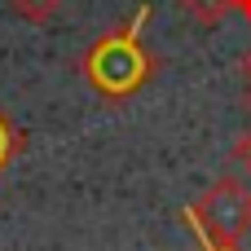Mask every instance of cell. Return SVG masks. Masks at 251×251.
<instances>
[{"label":"cell","instance_id":"obj_10","mask_svg":"<svg viewBox=\"0 0 251 251\" xmlns=\"http://www.w3.org/2000/svg\"><path fill=\"white\" fill-rule=\"evenodd\" d=\"M243 75H247V79H251V53H247V57H243Z\"/></svg>","mask_w":251,"mask_h":251},{"label":"cell","instance_id":"obj_7","mask_svg":"<svg viewBox=\"0 0 251 251\" xmlns=\"http://www.w3.org/2000/svg\"><path fill=\"white\" fill-rule=\"evenodd\" d=\"M194 234H199V229H194ZM199 247L203 251H238V247H225V243H212L207 234H199Z\"/></svg>","mask_w":251,"mask_h":251},{"label":"cell","instance_id":"obj_6","mask_svg":"<svg viewBox=\"0 0 251 251\" xmlns=\"http://www.w3.org/2000/svg\"><path fill=\"white\" fill-rule=\"evenodd\" d=\"M229 159H234V168H238L243 176H251V128L234 137V150H229Z\"/></svg>","mask_w":251,"mask_h":251},{"label":"cell","instance_id":"obj_9","mask_svg":"<svg viewBox=\"0 0 251 251\" xmlns=\"http://www.w3.org/2000/svg\"><path fill=\"white\" fill-rule=\"evenodd\" d=\"M243 106H247V115H251V79H247V93H243Z\"/></svg>","mask_w":251,"mask_h":251},{"label":"cell","instance_id":"obj_1","mask_svg":"<svg viewBox=\"0 0 251 251\" xmlns=\"http://www.w3.org/2000/svg\"><path fill=\"white\" fill-rule=\"evenodd\" d=\"M150 13H154L150 4H137V13H132L124 26L97 35V40L84 49L79 75H84V84H88L97 97H106V101H128L132 93H141V88L150 84L154 57H150V49H146V40H141Z\"/></svg>","mask_w":251,"mask_h":251},{"label":"cell","instance_id":"obj_2","mask_svg":"<svg viewBox=\"0 0 251 251\" xmlns=\"http://www.w3.org/2000/svg\"><path fill=\"white\" fill-rule=\"evenodd\" d=\"M185 225L207 234L212 243H225V247H238L251 234V185L238 176H216L185 212Z\"/></svg>","mask_w":251,"mask_h":251},{"label":"cell","instance_id":"obj_5","mask_svg":"<svg viewBox=\"0 0 251 251\" xmlns=\"http://www.w3.org/2000/svg\"><path fill=\"white\" fill-rule=\"evenodd\" d=\"M9 9L31 26H44V22H53L62 13V0H9Z\"/></svg>","mask_w":251,"mask_h":251},{"label":"cell","instance_id":"obj_8","mask_svg":"<svg viewBox=\"0 0 251 251\" xmlns=\"http://www.w3.org/2000/svg\"><path fill=\"white\" fill-rule=\"evenodd\" d=\"M234 13H238V18H247V22H251V0H234Z\"/></svg>","mask_w":251,"mask_h":251},{"label":"cell","instance_id":"obj_4","mask_svg":"<svg viewBox=\"0 0 251 251\" xmlns=\"http://www.w3.org/2000/svg\"><path fill=\"white\" fill-rule=\"evenodd\" d=\"M22 150H26V132L9 119V110H0V172L18 159Z\"/></svg>","mask_w":251,"mask_h":251},{"label":"cell","instance_id":"obj_3","mask_svg":"<svg viewBox=\"0 0 251 251\" xmlns=\"http://www.w3.org/2000/svg\"><path fill=\"white\" fill-rule=\"evenodd\" d=\"M185 13H190V22H199V26H221L229 13H234V0H176Z\"/></svg>","mask_w":251,"mask_h":251}]
</instances>
